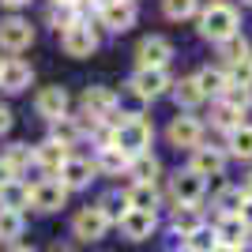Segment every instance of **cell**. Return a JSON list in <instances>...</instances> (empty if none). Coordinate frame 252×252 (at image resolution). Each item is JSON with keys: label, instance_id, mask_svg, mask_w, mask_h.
I'll return each instance as SVG.
<instances>
[{"label": "cell", "instance_id": "obj_38", "mask_svg": "<svg viewBox=\"0 0 252 252\" xmlns=\"http://www.w3.org/2000/svg\"><path fill=\"white\" fill-rule=\"evenodd\" d=\"M222 102L233 105L237 113H245V109L252 105V87H237V83H230V87H226V94H222Z\"/></svg>", "mask_w": 252, "mask_h": 252}, {"label": "cell", "instance_id": "obj_5", "mask_svg": "<svg viewBox=\"0 0 252 252\" xmlns=\"http://www.w3.org/2000/svg\"><path fill=\"white\" fill-rule=\"evenodd\" d=\"M117 94L109 87H87L83 91V113L94 117V121H105V125H113V113H117Z\"/></svg>", "mask_w": 252, "mask_h": 252}, {"label": "cell", "instance_id": "obj_14", "mask_svg": "<svg viewBox=\"0 0 252 252\" xmlns=\"http://www.w3.org/2000/svg\"><path fill=\"white\" fill-rule=\"evenodd\" d=\"M173 200L185 203V207H196V203L203 200V177H200V173H192V169L173 173Z\"/></svg>", "mask_w": 252, "mask_h": 252}, {"label": "cell", "instance_id": "obj_7", "mask_svg": "<svg viewBox=\"0 0 252 252\" xmlns=\"http://www.w3.org/2000/svg\"><path fill=\"white\" fill-rule=\"evenodd\" d=\"M31 203L38 211H45V215H53V211H61L68 203V189L61 185V177H45L31 189Z\"/></svg>", "mask_w": 252, "mask_h": 252}, {"label": "cell", "instance_id": "obj_48", "mask_svg": "<svg viewBox=\"0 0 252 252\" xmlns=\"http://www.w3.org/2000/svg\"><path fill=\"white\" fill-rule=\"evenodd\" d=\"M53 4H72V8H75V4H79V0H53Z\"/></svg>", "mask_w": 252, "mask_h": 252}, {"label": "cell", "instance_id": "obj_45", "mask_svg": "<svg viewBox=\"0 0 252 252\" xmlns=\"http://www.w3.org/2000/svg\"><path fill=\"white\" fill-rule=\"evenodd\" d=\"M245 200H252V177L245 181Z\"/></svg>", "mask_w": 252, "mask_h": 252}, {"label": "cell", "instance_id": "obj_24", "mask_svg": "<svg viewBox=\"0 0 252 252\" xmlns=\"http://www.w3.org/2000/svg\"><path fill=\"white\" fill-rule=\"evenodd\" d=\"M196 83H200L203 98H222L226 87H230V75L222 72V68H203V72L196 75Z\"/></svg>", "mask_w": 252, "mask_h": 252}, {"label": "cell", "instance_id": "obj_47", "mask_svg": "<svg viewBox=\"0 0 252 252\" xmlns=\"http://www.w3.org/2000/svg\"><path fill=\"white\" fill-rule=\"evenodd\" d=\"M53 252H72V249H68V245H53Z\"/></svg>", "mask_w": 252, "mask_h": 252}, {"label": "cell", "instance_id": "obj_30", "mask_svg": "<svg viewBox=\"0 0 252 252\" xmlns=\"http://www.w3.org/2000/svg\"><path fill=\"white\" fill-rule=\"evenodd\" d=\"M98 211H102L109 222H121L128 215V196H117V192H109V196H102V200L94 203Z\"/></svg>", "mask_w": 252, "mask_h": 252}, {"label": "cell", "instance_id": "obj_3", "mask_svg": "<svg viewBox=\"0 0 252 252\" xmlns=\"http://www.w3.org/2000/svg\"><path fill=\"white\" fill-rule=\"evenodd\" d=\"M132 94L143 98V102H151V98L166 94L169 87H173V79H169L166 68H136V75H132Z\"/></svg>", "mask_w": 252, "mask_h": 252}, {"label": "cell", "instance_id": "obj_18", "mask_svg": "<svg viewBox=\"0 0 252 252\" xmlns=\"http://www.w3.org/2000/svg\"><path fill=\"white\" fill-rule=\"evenodd\" d=\"M192 173H200L203 181L207 177H222V169H226V155L222 151H215V147H196L192 151Z\"/></svg>", "mask_w": 252, "mask_h": 252}, {"label": "cell", "instance_id": "obj_36", "mask_svg": "<svg viewBox=\"0 0 252 252\" xmlns=\"http://www.w3.org/2000/svg\"><path fill=\"white\" fill-rule=\"evenodd\" d=\"M245 207V189H222L219 192V215H241Z\"/></svg>", "mask_w": 252, "mask_h": 252}, {"label": "cell", "instance_id": "obj_22", "mask_svg": "<svg viewBox=\"0 0 252 252\" xmlns=\"http://www.w3.org/2000/svg\"><path fill=\"white\" fill-rule=\"evenodd\" d=\"M158 169H162V166H158V158L147 151V155H136L132 162H128V177H136V185H155Z\"/></svg>", "mask_w": 252, "mask_h": 252}, {"label": "cell", "instance_id": "obj_25", "mask_svg": "<svg viewBox=\"0 0 252 252\" xmlns=\"http://www.w3.org/2000/svg\"><path fill=\"white\" fill-rule=\"evenodd\" d=\"M79 136H83V128H79L75 117H57V121H49V139L64 143V147H72Z\"/></svg>", "mask_w": 252, "mask_h": 252}, {"label": "cell", "instance_id": "obj_27", "mask_svg": "<svg viewBox=\"0 0 252 252\" xmlns=\"http://www.w3.org/2000/svg\"><path fill=\"white\" fill-rule=\"evenodd\" d=\"M125 196H128V211H155V203H158L155 185H132Z\"/></svg>", "mask_w": 252, "mask_h": 252}, {"label": "cell", "instance_id": "obj_41", "mask_svg": "<svg viewBox=\"0 0 252 252\" xmlns=\"http://www.w3.org/2000/svg\"><path fill=\"white\" fill-rule=\"evenodd\" d=\"M241 219L249 222V230H252V200H245V207H241Z\"/></svg>", "mask_w": 252, "mask_h": 252}, {"label": "cell", "instance_id": "obj_34", "mask_svg": "<svg viewBox=\"0 0 252 252\" xmlns=\"http://www.w3.org/2000/svg\"><path fill=\"white\" fill-rule=\"evenodd\" d=\"M79 23V15H75V8L72 4H53L49 8V27H57V31H68V27H75Z\"/></svg>", "mask_w": 252, "mask_h": 252}, {"label": "cell", "instance_id": "obj_15", "mask_svg": "<svg viewBox=\"0 0 252 252\" xmlns=\"http://www.w3.org/2000/svg\"><path fill=\"white\" fill-rule=\"evenodd\" d=\"M94 162H87V158H68V162H64L61 166V185L68 192L72 189H87V185H91V181H94Z\"/></svg>", "mask_w": 252, "mask_h": 252}, {"label": "cell", "instance_id": "obj_10", "mask_svg": "<svg viewBox=\"0 0 252 252\" xmlns=\"http://www.w3.org/2000/svg\"><path fill=\"white\" fill-rule=\"evenodd\" d=\"M34 42V27L27 19H4L0 23V49H8V53H23V49H31Z\"/></svg>", "mask_w": 252, "mask_h": 252}, {"label": "cell", "instance_id": "obj_28", "mask_svg": "<svg viewBox=\"0 0 252 252\" xmlns=\"http://www.w3.org/2000/svg\"><path fill=\"white\" fill-rule=\"evenodd\" d=\"M226 147H230L233 158H245V162H252V125L233 128L230 139H226Z\"/></svg>", "mask_w": 252, "mask_h": 252}, {"label": "cell", "instance_id": "obj_39", "mask_svg": "<svg viewBox=\"0 0 252 252\" xmlns=\"http://www.w3.org/2000/svg\"><path fill=\"white\" fill-rule=\"evenodd\" d=\"M230 83H237V87H252V57L249 61H241V64H230Z\"/></svg>", "mask_w": 252, "mask_h": 252}, {"label": "cell", "instance_id": "obj_37", "mask_svg": "<svg viewBox=\"0 0 252 252\" xmlns=\"http://www.w3.org/2000/svg\"><path fill=\"white\" fill-rule=\"evenodd\" d=\"M189 249L192 252H215L219 249V233L211 230V226H200L196 233H189Z\"/></svg>", "mask_w": 252, "mask_h": 252}, {"label": "cell", "instance_id": "obj_43", "mask_svg": "<svg viewBox=\"0 0 252 252\" xmlns=\"http://www.w3.org/2000/svg\"><path fill=\"white\" fill-rule=\"evenodd\" d=\"M91 4H94V8L102 11V8H113V4H121V0H91Z\"/></svg>", "mask_w": 252, "mask_h": 252}, {"label": "cell", "instance_id": "obj_49", "mask_svg": "<svg viewBox=\"0 0 252 252\" xmlns=\"http://www.w3.org/2000/svg\"><path fill=\"white\" fill-rule=\"evenodd\" d=\"M11 252H34V249H23V245H19V249H11Z\"/></svg>", "mask_w": 252, "mask_h": 252}, {"label": "cell", "instance_id": "obj_12", "mask_svg": "<svg viewBox=\"0 0 252 252\" xmlns=\"http://www.w3.org/2000/svg\"><path fill=\"white\" fill-rule=\"evenodd\" d=\"M34 109H38V117H45V121L68 117V91H64V87H45V91H38Z\"/></svg>", "mask_w": 252, "mask_h": 252}, {"label": "cell", "instance_id": "obj_21", "mask_svg": "<svg viewBox=\"0 0 252 252\" xmlns=\"http://www.w3.org/2000/svg\"><path fill=\"white\" fill-rule=\"evenodd\" d=\"M27 203H31V185H23L19 177L0 185V211H23Z\"/></svg>", "mask_w": 252, "mask_h": 252}, {"label": "cell", "instance_id": "obj_9", "mask_svg": "<svg viewBox=\"0 0 252 252\" xmlns=\"http://www.w3.org/2000/svg\"><path fill=\"white\" fill-rule=\"evenodd\" d=\"M61 45H64V53H68V57H79V61H83V57H91V53L98 49V34L91 31L83 19H79L75 27H68V31L61 34Z\"/></svg>", "mask_w": 252, "mask_h": 252}, {"label": "cell", "instance_id": "obj_35", "mask_svg": "<svg viewBox=\"0 0 252 252\" xmlns=\"http://www.w3.org/2000/svg\"><path fill=\"white\" fill-rule=\"evenodd\" d=\"M27 162H34V151L27 147V143H11V147L4 151V166H8L11 173H19Z\"/></svg>", "mask_w": 252, "mask_h": 252}, {"label": "cell", "instance_id": "obj_32", "mask_svg": "<svg viewBox=\"0 0 252 252\" xmlns=\"http://www.w3.org/2000/svg\"><path fill=\"white\" fill-rule=\"evenodd\" d=\"M23 215L19 211H0V241H15V237H23Z\"/></svg>", "mask_w": 252, "mask_h": 252}, {"label": "cell", "instance_id": "obj_1", "mask_svg": "<svg viewBox=\"0 0 252 252\" xmlns=\"http://www.w3.org/2000/svg\"><path fill=\"white\" fill-rule=\"evenodd\" d=\"M233 34H241V15H237V8L215 0V4H207V8L200 11V38L222 45L226 38H233Z\"/></svg>", "mask_w": 252, "mask_h": 252}, {"label": "cell", "instance_id": "obj_2", "mask_svg": "<svg viewBox=\"0 0 252 252\" xmlns=\"http://www.w3.org/2000/svg\"><path fill=\"white\" fill-rule=\"evenodd\" d=\"M151 139H155V125H151L147 117H139V113H128L125 121L117 125L113 147H121L128 158H136V155H147L151 151Z\"/></svg>", "mask_w": 252, "mask_h": 252}, {"label": "cell", "instance_id": "obj_16", "mask_svg": "<svg viewBox=\"0 0 252 252\" xmlns=\"http://www.w3.org/2000/svg\"><path fill=\"white\" fill-rule=\"evenodd\" d=\"M98 19H102L105 31L125 34L128 27H136V4H132V0H121V4H113V8H102Z\"/></svg>", "mask_w": 252, "mask_h": 252}, {"label": "cell", "instance_id": "obj_42", "mask_svg": "<svg viewBox=\"0 0 252 252\" xmlns=\"http://www.w3.org/2000/svg\"><path fill=\"white\" fill-rule=\"evenodd\" d=\"M11 177H15V173H11V169L4 166V158H0V185H4V181H11Z\"/></svg>", "mask_w": 252, "mask_h": 252}, {"label": "cell", "instance_id": "obj_51", "mask_svg": "<svg viewBox=\"0 0 252 252\" xmlns=\"http://www.w3.org/2000/svg\"><path fill=\"white\" fill-rule=\"evenodd\" d=\"M181 252H192V249H181Z\"/></svg>", "mask_w": 252, "mask_h": 252}, {"label": "cell", "instance_id": "obj_6", "mask_svg": "<svg viewBox=\"0 0 252 252\" xmlns=\"http://www.w3.org/2000/svg\"><path fill=\"white\" fill-rule=\"evenodd\" d=\"M169 57H173V42L162 38V34H151L136 45V64L139 68H166Z\"/></svg>", "mask_w": 252, "mask_h": 252}, {"label": "cell", "instance_id": "obj_19", "mask_svg": "<svg viewBox=\"0 0 252 252\" xmlns=\"http://www.w3.org/2000/svg\"><path fill=\"white\" fill-rule=\"evenodd\" d=\"M128 162H132V158H128L121 147H98L94 169L105 173V177H121V173H128Z\"/></svg>", "mask_w": 252, "mask_h": 252}, {"label": "cell", "instance_id": "obj_40", "mask_svg": "<svg viewBox=\"0 0 252 252\" xmlns=\"http://www.w3.org/2000/svg\"><path fill=\"white\" fill-rule=\"evenodd\" d=\"M8 128H11V109H8V105H0V136H4Z\"/></svg>", "mask_w": 252, "mask_h": 252}, {"label": "cell", "instance_id": "obj_20", "mask_svg": "<svg viewBox=\"0 0 252 252\" xmlns=\"http://www.w3.org/2000/svg\"><path fill=\"white\" fill-rule=\"evenodd\" d=\"M68 147H64V143H57V139H45L42 147H34V162H38V166L42 169H49V173H61V166L64 162H68Z\"/></svg>", "mask_w": 252, "mask_h": 252}, {"label": "cell", "instance_id": "obj_13", "mask_svg": "<svg viewBox=\"0 0 252 252\" xmlns=\"http://www.w3.org/2000/svg\"><path fill=\"white\" fill-rule=\"evenodd\" d=\"M117 226H121V233H125L128 241H147L151 233H155L158 219H155V211H128Z\"/></svg>", "mask_w": 252, "mask_h": 252}, {"label": "cell", "instance_id": "obj_8", "mask_svg": "<svg viewBox=\"0 0 252 252\" xmlns=\"http://www.w3.org/2000/svg\"><path fill=\"white\" fill-rule=\"evenodd\" d=\"M105 230H109V219H105L98 207H83L79 215L72 219V233L75 241H102Z\"/></svg>", "mask_w": 252, "mask_h": 252}, {"label": "cell", "instance_id": "obj_31", "mask_svg": "<svg viewBox=\"0 0 252 252\" xmlns=\"http://www.w3.org/2000/svg\"><path fill=\"white\" fill-rule=\"evenodd\" d=\"M211 125H215V128H226V132H233V128H241L245 121H241V113H237L233 105L219 102L215 109H211Z\"/></svg>", "mask_w": 252, "mask_h": 252}, {"label": "cell", "instance_id": "obj_4", "mask_svg": "<svg viewBox=\"0 0 252 252\" xmlns=\"http://www.w3.org/2000/svg\"><path fill=\"white\" fill-rule=\"evenodd\" d=\"M166 139L173 143V147H189V151H196L200 147V139H203V125H200V117H192V113H177L173 121H169V128H166Z\"/></svg>", "mask_w": 252, "mask_h": 252}, {"label": "cell", "instance_id": "obj_46", "mask_svg": "<svg viewBox=\"0 0 252 252\" xmlns=\"http://www.w3.org/2000/svg\"><path fill=\"white\" fill-rule=\"evenodd\" d=\"M215 252H241V249H230V245H219Z\"/></svg>", "mask_w": 252, "mask_h": 252}, {"label": "cell", "instance_id": "obj_29", "mask_svg": "<svg viewBox=\"0 0 252 252\" xmlns=\"http://www.w3.org/2000/svg\"><path fill=\"white\" fill-rule=\"evenodd\" d=\"M196 11H200V0H162V15H166V19H173V23L192 19Z\"/></svg>", "mask_w": 252, "mask_h": 252}, {"label": "cell", "instance_id": "obj_50", "mask_svg": "<svg viewBox=\"0 0 252 252\" xmlns=\"http://www.w3.org/2000/svg\"><path fill=\"white\" fill-rule=\"evenodd\" d=\"M241 252H252V245H245V249H241Z\"/></svg>", "mask_w": 252, "mask_h": 252}, {"label": "cell", "instance_id": "obj_11", "mask_svg": "<svg viewBox=\"0 0 252 252\" xmlns=\"http://www.w3.org/2000/svg\"><path fill=\"white\" fill-rule=\"evenodd\" d=\"M215 233H219V245H230V249H245L249 245V222L241 219V215H219V226H215Z\"/></svg>", "mask_w": 252, "mask_h": 252}, {"label": "cell", "instance_id": "obj_23", "mask_svg": "<svg viewBox=\"0 0 252 252\" xmlns=\"http://www.w3.org/2000/svg\"><path fill=\"white\" fill-rule=\"evenodd\" d=\"M173 102L189 113V109H196V105L203 102V91H200V83H196V75H189V79H177L173 83Z\"/></svg>", "mask_w": 252, "mask_h": 252}, {"label": "cell", "instance_id": "obj_52", "mask_svg": "<svg viewBox=\"0 0 252 252\" xmlns=\"http://www.w3.org/2000/svg\"><path fill=\"white\" fill-rule=\"evenodd\" d=\"M245 4H252V0H245Z\"/></svg>", "mask_w": 252, "mask_h": 252}, {"label": "cell", "instance_id": "obj_17", "mask_svg": "<svg viewBox=\"0 0 252 252\" xmlns=\"http://www.w3.org/2000/svg\"><path fill=\"white\" fill-rule=\"evenodd\" d=\"M31 83H34V68L27 61H15V57H11V61L4 64V72H0V87H4L8 94H19V91H27Z\"/></svg>", "mask_w": 252, "mask_h": 252}, {"label": "cell", "instance_id": "obj_26", "mask_svg": "<svg viewBox=\"0 0 252 252\" xmlns=\"http://www.w3.org/2000/svg\"><path fill=\"white\" fill-rule=\"evenodd\" d=\"M200 226H203V215L196 207H185V203L173 207V233H185V237H189V233H196Z\"/></svg>", "mask_w": 252, "mask_h": 252}, {"label": "cell", "instance_id": "obj_44", "mask_svg": "<svg viewBox=\"0 0 252 252\" xmlns=\"http://www.w3.org/2000/svg\"><path fill=\"white\" fill-rule=\"evenodd\" d=\"M0 4H4V8H23L27 0H0Z\"/></svg>", "mask_w": 252, "mask_h": 252}, {"label": "cell", "instance_id": "obj_33", "mask_svg": "<svg viewBox=\"0 0 252 252\" xmlns=\"http://www.w3.org/2000/svg\"><path fill=\"white\" fill-rule=\"evenodd\" d=\"M219 49H222V57H226V64H241V61H249V42H245L241 34L226 38Z\"/></svg>", "mask_w": 252, "mask_h": 252}]
</instances>
